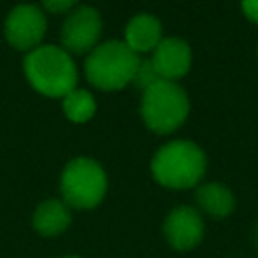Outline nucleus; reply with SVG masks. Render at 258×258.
Here are the masks:
<instances>
[{
  "mask_svg": "<svg viewBox=\"0 0 258 258\" xmlns=\"http://www.w3.org/2000/svg\"><path fill=\"white\" fill-rule=\"evenodd\" d=\"M71 224V210L62 200H46L42 202L34 216L32 226L40 236H58Z\"/></svg>",
  "mask_w": 258,
  "mask_h": 258,
  "instance_id": "nucleus-11",
  "label": "nucleus"
},
{
  "mask_svg": "<svg viewBox=\"0 0 258 258\" xmlns=\"http://www.w3.org/2000/svg\"><path fill=\"white\" fill-rule=\"evenodd\" d=\"M189 113V101L185 91L175 81H157L143 91L141 117L145 125L155 133L175 131Z\"/></svg>",
  "mask_w": 258,
  "mask_h": 258,
  "instance_id": "nucleus-4",
  "label": "nucleus"
},
{
  "mask_svg": "<svg viewBox=\"0 0 258 258\" xmlns=\"http://www.w3.org/2000/svg\"><path fill=\"white\" fill-rule=\"evenodd\" d=\"M107 191V175L103 167L89 157L69 161L60 175V194L67 206L91 210L101 204Z\"/></svg>",
  "mask_w": 258,
  "mask_h": 258,
  "instance_id": "nucleus-5",
  "label": "nucleus"
},
{
  "mask_svg": "<svg viewBox=\"0 0 258 258\" xmlns=\"http://www.w3.org/2000/svg\"><path fill=\"white\" fill-rule=\"evenodd\" d=\"M157 81H161V79H159V75L155 73L151 60H139V67H137L135 77H133V83H135L141 91H145V89H149V87H151L153 83H157Z\"/></svg>",
  "mask_w": 258,
  "mask_h": 258,
  "instance_id": "nucleus-14",
  "label": "nucleus"
},
{
  "mask_svg": "<svg viewBox=\"0 0 258 258\" xmlns=\"http://www.w3.org/2000/svg\"><path fill=\"white\" fill-rule=\"evenodd\" d=\"M28 83L46 97H67L77 87V67L71 54L52 44L36 46L24 58Z\"/></svg>",
  "mask_w": 258,
  "mask_h": 258,
  "instance_id": "nucleus-1",
  "label": "nucleus"
},
{
  "mask_svg": "<svg viewBox=\"0 0 258 258\" xmlns=\"http://www.w3.org/2000/svg\"><path fill=\"white\" fill-rule=\"evenodd\" d=\"M242 10L252 22L258 24V0H242Z\"/></svg>",
  "mask_w": 258,
  "mask_h": 258,
  "instance_id": "nucleus-16",
  "label": "nucleus"
},
{
  "mask_svg": "<svg viewBox=\"0 0 258 258\" xmlns=\"http://www.w3.org/2000/svg\"><path fill=\"white\" fill-rule=\"evenodd\" d=\"M149 60L159 79L177 81L191 67V50L189 44L181 38H161Z\"/></svg>",
  "mask_w": 258,
  "mask_h": 258,
  "instance_id": "nucleus-9",
  "label": "nucleus"
},
{
  "mask_svg": "<svg viewBox=\"0 0 258 258\" xmlns=\"http://www.w3.org/2000/svg\"><path fill=\"white\" fill-rule=\"evenodd\" d=\"M133 52H149L161 42V22L153 14H137L125 26V40Z\"/></svg>",
  "mask_w": 258,
  "mask_h": 258,
  "instance_id": "nucleus-10",
  "label": "nucleus"
},
{
  "mask_svg": "<svg viewBox=\"0 0 258 258\" xmlns=\"http://www.w3.org/2000/svg\"><path fill=\"white\" fill-rule=\"evenodd\" d=\"M163 234L167 242L179 250H191L196 248L204 238V220L198 210L189 206H179L169 212V216L163 222Z\"/></svg>",
  "mask_w": 258,
  "mask_h": 258,
  "instance_id": "nucleus-8",
  "label": "nucleus"
},
{
  "mask_svg": "<svg viewBox=\"0 0 258 258\" xmlns=\"http://www.w3.org/2000/svg\"><path fill=\"white\" fill-rule=\"evenodd\" d=\"M139 60V54L123 40H109L91 50L85 62V75L91 85L103 91H117L133 83Z\"/></svg>",
  "mask_w": 258,
  "mask_h": 258,
  "instance_id": "nucleus-3",
  "label": "nucleus"
},
{
  "mask_svg": "<svg viewBox=\"0 0 258 258\" xmlns=\"http://www.w3.org/2000/svg\"><path fill=\"white\" fill-rule=\"evenodd\" d=\"M40 2H42V6H44L48 12H52V14L67 12V10H71V8L77 4V0H40Z\"/></svg>",
  "mask_w": 258,
  "mask_h": 258,
  "instance_id": "nucleus-15",
  "label": "nucleus"
},
{
  "mask_svg": "<svg viewBox=\"0 0 258 258\" xmlns=\"http://www.w3.org/2000/svg\"><path fill=\"white\" fill-rule=\"evenodd\" d=\"M153 177L171 189H187L200 183L206 173V153L191 141L177 139L161 149L151 159Z\"/></svg>",
  "mask_w": 258,
  "mask_h": 258,
  "instance_id": "nucleus-2",
  "label": "nucleus"
},
{
  "mask_svg": "<svg viewBox=\"0 0 258 258\" xmlns=\"http://www.w3.org/2000/svg\"><path fill=\"white\" fill-rule=\"evenodd\" d=\"M46 30V18L40 8L32 4H20L10 10L4 22V36L10 46L18 50H34Z\"/></svg>",
  "mask_w": 258,
  "mask_h": 258,
  "instance_id": "nucleus-6",
  "label": "nucleus"
},
{
  "mask_svg": "<svg viewBox=\"0 0 258 258\" xmlns=\"http://www.w3.org/2000/svg\"><path fill=\"white\" fill-rule=\"evenodd\" d=\"M64 258H77V256H64Z\"/></svg>",
  "mask_w": 258,
  "mask_h": 258,
  "instance_id": "nucleus-17",
  "label": "nucleus"
},
{
  "mask_svg": "<svg viewBox=\"0 0 258 258\" xmlns=\"http://www.w3.org/2000/svg\"><path fill=\"white\" fill-rule=\"evenodd\" d=\"M196 200H198V206L206 214H210L214 218H226V216H230L232 210H234V206H236L234 194L226 185L216 183V181L200 185L198 191H196Z\"/></svg>",
  "mask_w": 258,
  "mask_h": 258,
  "instance_id": "nucleus-12",
  "label": "nucleus"
},
{
  "mask_svg": "<svg viewBox=\"0 0 258 258\" xmlns=\"http://www.w3.org/2000/svg\"><path fill=\"white\" fill-rule=\"evenodd\" d=\"M101 36V14L91 6H81L71 12L60 30V42L67 52H89Z\"/></svg>",
  "mask_w": 258,
  "mask_h": 258,
  "instance_id": "nucleus-7",
  "label": "nucleus"
},
{
  "mask_svg": "<svg viewBox=\"0 0 258 258\" xmlns=\"http://www.w3.org/2000/svg\"><path fill=\"white\" fill-rule=\"evenodd\" d=\"M62 111L71 121L85 123L95 115L97 103H95V97L89 91L75 89L67 97H62Z\"/></svg>",
  "mask_w": 258,
  "mask_h": 258,
  "instance_id": "nucleus-13",
  "label": "nucleus"
}]
</instances>
